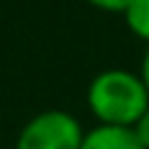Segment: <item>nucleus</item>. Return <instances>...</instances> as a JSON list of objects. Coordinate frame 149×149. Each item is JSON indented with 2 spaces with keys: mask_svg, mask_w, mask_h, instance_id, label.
<instances>
[{
  "mask_svg": "<svg viewBox=\"0 0 149 149\" xmlns=\"http://www.w3.org/2000/svg\"><path fill=\"white\" fill-rule=\"evenodd\" d=\"M149 105V89L139 71L105 68L86 86V107L97 123L131 126Z\"/></svg>",
  "mask_w": 149,
  "mask_h": 149,
  "instance_id": "1",
  "label": "nucleus"
},
{
  "mask_svg": "<svg viewBox=\"0 0 149 149\" xmlns=\"http://www.w3.org/2000/svg\"><path fill=\"white\" fill-rule=\"evenodd\" d=\"M84 131L73 113L50 107L31 115L18 128L13 149H81Z\"/></svg>",
  "mask_w": 149,
  "mask_h": 149,
  "instance_id": "2",
  "label": "nucleus"
},
{
  "mask_svg": "<svg viewBox=\"0 0 149 149\" xmlns=\"http://www.w3.org/2000/svg\"><path fill=\"white\" fill-rule=\"evenodd\" d=\"M81 149H144L131 126H107L94 123L84 131Z\"/></svg>",
  "mask_w": 149,
  "mask_h": 149,
  "instance_id": "3",
  "label": "nucleus"
},
{
  "mask_svg": "<svg viewBox=\"0 0 149 149\" xmlns=\"http://www.w3.org/2000/svg\"><path fill=\"white\" fill-rule=\"evenodd\" d=\"M123 24L126 29L139 39L149 45V0H131L126 8H123Z\"/></svg>",
  "mask_w": 149,
  "mask_h": 149,
  "instance_id": "4",
  "label": "nucleus"
},
{
  "mask_svg": "<svg viewBox=\"0 0 149 149\" xmlns=\"http://www.w3.org/2000/svg\"><path fill=\"white\" fill-rule=\"evenodd\" d=\"M84 3L97 8V10H105V13H123V8L131 0H84Z\"/></svg>",
  "mask_w": 149,
  "mask_h": 149,
  "instance_id": "5",
  "label": "nucleus"
},
{
  "mask_svg": "<svg viewBox=\"0 0 149 149\" xmlns=\"http://www.w3.org/2000/svg\"><path fill=\"white\" fill-rule=\"evenodd\" d=\"M134 131H136L139 141L144 144V149H149V105H147V110L141 113V118L134 123Z\"/></svg>",
  "mask_w": 149,
  "mask_h": 149,
  "instance_id": "6",
  "label": "nucleus"
},
{
  "mask_svg": "<svg viewBox=\"0 0 149 149\" xmlns=\"http://www.w3.org/2000/svg\"><path fill=\"white\" fill-rule=\"evenodd\" d=\"M139 76H141V81L147 84V89H149V45H144V55H141V65H139Z\"/></svg>",
  "mask_w": 149,
  "mask_h": 149,
  "instance_id": "7",
  "label": "nucleus"
}]
</instances>
